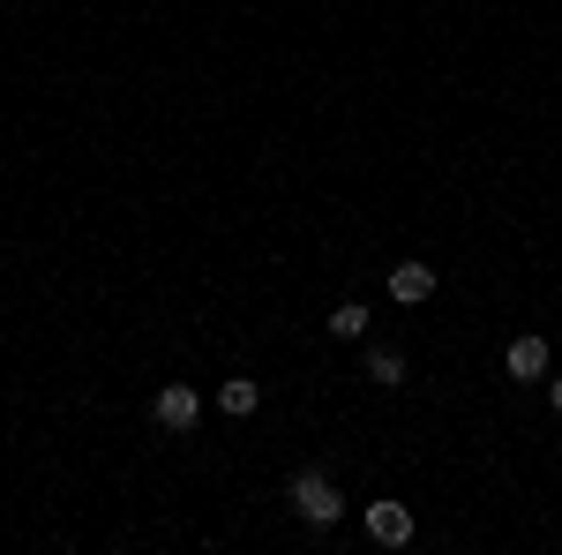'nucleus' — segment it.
Returning a JSON list of instances; mask_svg holds the SVG:
<instances>
[{
  "instance_id": "nucleus-1",
  "label": "nucleus",
  "mask_w": 562,
  "mask_h": 555,
  "mask_svg": "<svg viewBox=\"0 0 562 555\" xmlns=\"http://www.w3.org/2000/svg\"><path fill=\"white\" fill-rule=\"evenodd\" d=\"M293 511H301L307 525H323V533H330V525L346 518V496H338V480H330L323 466H307L301 480H293Z\"/></svg>"
},
{
  "instance_id": "nucleus-2",
  "label": "nucleus",
  "mask_w": 562,
  "mask_h": 555,
  "mask_svg": "<svg viewBox=\"0 0 562 555\" xmlns=\"http://www.w3.org/2000/svg\"><path fill=\"white\" fill-rule=\"evenodd\" d=\"M368 541L375 548H405L413 541V511L405 503H368Z\"/></svg>"
},
{
  "instance_id": "nucleus-3",
  "label": "nucleus",
  "mask_w": 562,
  "mask_h": 555,
  "mask_svg": "<svg viewBox=\"0 0 562 555\" xmlns=\"http://www.w3.org/2000/svg\"><path fill=\"white\" fill-rule=\"evenodd\" d=\"M195 421H203V398H195L188 384L158 390V428H173V435H180V428H195Z\"/></svg>"
},
{
  "instance_id": "nucleus-4",
  "label": "nucleus",
  "mask_w": 562,
  "mask_h": 555,
  "mask_svg": "<svg viewBox=\"0 0 562 555\" xmlns=\"http://www.w3.org/2000/svg\"><path fill=\"white\" fill-rule=\"evenodd\" d=\"M435 293V270L428 263H397V270H390V300H405V308H413V300H428Z\"/></svg>"
},
{
  "instance_id": "nucleus-5",
  "label": "nucleus",
  "mask_w": 562,
  "mask_h": 555,
  "mask_svg": "<svg viewBox=\"0 0 562 555\" xmlns=\"http://www.w3.org/2000/svg\"><path fill=\"white\" fill-rule=\"evenodd\" d=\"M503 368H510L518 384H540V376H548V345H540V338H518L510 353H503Z\"/></svg>"
},
{
  "instance_id": "nucleus-6",
  "label": "nucleus",
  "mask_w": 562,
  "mask_h": 555,
  "mask_svg": "<svg viewBox=\"0 0 562 555\" xmlns=\"http://www.w3.org/2000/svg\"><path fill=\"white\" fill-rule=\"evenodd\" d=\"M262 406V390L248 384V376H233V384H217V413H233V421H248Z\"/></svg>"
},
{
  "instance_id": "nucleus-7",
  "label": "nucleus",
  "mask_w": 562,
  "mask_h": 555,
  "mask_svg": "<svg viewBox=\"0 0 562 555\" xmlns=\"http://www.w3.org/2000/svg\"><path fill=\"white\" fill-rule=\"evenodd\" d=\"M368 323H375V315H368L360 300H338V308H330V338H368Z\"/></svg>"
},
{
  "instance_id": "nucleus-8",
  "label": "nucleus",
  "mask_w": 562,
  "mask_h": 555,
  "mask_svg": "<svg viewBox=\"0 0 562 555\" xmlns=\"http://www.w3.org/2000/svg\"><path fill=\"white\" fill-rule=\"evenodd\" d=\"M368 376H375L383 390H397L405 384V353H397V345H375V353H368Z\"/></svg>"
},
{
  "instance_id": "nucleus-9",
  "label": "nucleus",
  "mask_w": 562,
  "mask_h": 555,
  "mask_svg": "<svg viewBox=\"0 0 562 555\" xmlns=\"http://www.w3.org/2000/svg\"><path fill=\"white\" fill-rule=\"evenodd\" d=\"M548 406H555V413H562V376H555V384H548Z\"/></svg>"
}]
</instances>
